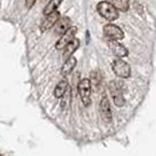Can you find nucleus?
Instances as JSON below:
<instances>
[{
	"label": "nucleus",
	"mask_w": 156,
	"mask_h": 156,
	"mask_svg": "<svg viewBox=\"0 0 156 156\" xmlns=\"http://www.w3.org/2000/svg\"><path fill=\"white\" fill-rule=\"evenodd\" d=\"M110 95L116 107H122L126 103L123 96V83L121 81H112L109 83Z\"/></svg>",
	"instance_id": "nucleus-1"
},
{
	"label": "nucleus",
	"mask_w": 156,
	"mask_h": 156,
	"mask_svg": "<svg viewBox=\"0 0 156 156\" xmlns=\"http://www.w3.org/2000/svg\"><path fill=\"white\" fill-rule=\"evenodd\" d=\"M98 12L100 13V16H103L105 19L114 21L119 18V11L114 7V5L108 1H101L98 4Z\"/></svg>",
	"instance_id": "nucleus-2"
},
{
	"label": "nucleus",
	"mask_w": 156,
	"mask_h": 156,
	"mask_svg": "<svg viewBox=\"0 0 156 156\" xmlns=\"http://www.w3.org/2000/svg\"><path fill=\"white\" fill-rule=\"evenodd\" d=\"M78 90L80 94V98L82 100V103L85 106H88L90 103V93H92V85L90 80L82 79L78 85Z\"/></svg>",
	"instance_id": "nucleus-3"
},
{
	"label": "nucleus",
	"mask_w": 156,
	"mask_h": 156,
	"mask_svg": "<svg viewBox=\"0 0 156 156\" xmlns=\"http://www.w3.org/2000/svg\"><path fill=\"white\" fill-rule=\"evenodd\" d=\"M112 67H113L114 73L119 78L127 79L130 76V66L123 60H121V59L114 60L113 63H112Z\"/></svg>",
	"instance_id": "nucleus-4"
},
{
	"label": "nucleus",
	"mask_w": 156,
	"mask_h": 156,
	"mask_svg": "<svg viewBox=\"0 0 156 156\" xmlns=\"http://www.w3.org/2000/svg\"><path fill=\"white\" fill-rule=\"evenodd\" d=\"M103 34L109 40H121L125 38L123 31L119 26L113 25V23H108L103 27Z\"/></svg>",
	"instance_id": "nucleus-5"
},
{
	"label": "nucleus",
	"mask_w": 156,
	"mask_h": 156,
	"mask_svg": "<svg viewBox=\"0 0 156 156\" xmlns=\"http://www.w3.org/2000/svg\"><path fill=\"white\" fill-rule=\"evenodd\" d=\"M76 32H78V28H76L75 26H70L69 28H68V30L60 37V39L58 40V42H56V45H55L56 49H63V48L67 46L72 40L75 39V34H76Z\"/></svg>",
	"instance_id": "nucleus-6"
},
{
	"label": "nucleus",
	"mask_w": 156,
	"mask_h": 156,
	"mask_svg": "<svg viewBox=\"0 0 156 156\" xmlns=\"http://www.w3.org/2000/svg\"><path fill=\"white\" fill-rule=\"evenodd\" d=\"M59 19H60V13H59L58 11H54V12H52V13L47 14L46 18H45V20L41 23L40 30H41L42 32L49 30L51 27H53V26H54Z\"/></svg>",
	"instance_id": "nucleus-7"
},
{
	"label": "nucleus",
	"mask_w": 156,
	"mask_h": 156,
	"mask_svg": "<svg viewBox=\"0 0 156 156\" xmlns=\"http://www.w3.org/2000/svg\"><path fill=\"white\" fill-rule=\"evenodd\" d=\"M108 44H109L110 52L116 58H123V56L128 55V49L122 44L117 42V40H110Z\"/></svg>",
	"instance_id": "nucleus-8"
},
{
	"label": "nucleus",
	"mask_w": 156,
	"mask_h": 156,
	"mask_svg": "<svg viewBox=\"0 0 156 156\" xmlns=\"http://www.w3.org/2000/svg\"><path fill=\"white\" fill-rule=\"evenodd\" d=\"M100 113H101V116L105 122L112 121V110H110L109 100L107 96H103L100 102Z\"/></svg>",
	"instance_id": "nucleus-9"
},
{
	"label": "nucleus",
	"mask_w": 156,
	"mask_h": 156,
	"mask_svg": "<svg viewBox=\"0 0 156 156\" xmlns=\"http://www.w3.org/2000/svg\"><path fill=\"white\" fill-rule=\"evenodd\" d=\"M70 27V19L68 16H63L60 18L56 23H55V34H59V35H62L65 32L67 31Z\"/></svg>",
	"instance_id": "nucleus-10"
},
{
	"label": "nucleus",
	"mask_w": 156,
	"mask_h": 156,
	"mask_svg": "<svg viewBox=\"0 0 156 156\" xmlns=\"http://www.w3.org/2000/svg\"><path fill=\"white\" fill-rule=\"evenodd\" d=\"M67 92H68V81H67L66 79H63V80H61V81L56 85V87H55L54 95H55V98L60 99V98H62Z\"/></svg>",
	"instance_id": "nucleus-11"
},
{
	"label": "nucleus",
	"mask_w": 156,
	"mask_h": 156,
	"mask_svg": "<svg viewBox=\"0 0 156 156\" xmlns=\"http://www.w3.org/2000/svg\"><path fill=\"white\" fill-rule=\"evenodd\" d=\"M79 46H80V41H79L78 39H73L72 41H70L69 44L67 45V46L65 47V53H63V58L67 60L68 58H70L72 55H73V53L76 51L79 48Z\"/></svg>",
	"instance_id": "nucleus-12"
},
{
	"label": "nucleus",
	"mask_w": 156,
	"mask_h": 156,
	"mask_svg": "<svg viewBox=\"0 0 156 156\" xmlns=\"http://www.w3.org/2000/svg\"><path fill=\"white\" fill-rule=\"evenodd\" d=\"M75 66H76V59H75L74 56L68 58V59L65 61V63L62 65L61 74H62V75H67V74H69L70 72H73V69L75 68Z\"/></svg>",
	"instance_id": "nucleus-13"
},
{
	"label": "nucleus",
	"mask_w": 156,
	"mask_h": 156,
	"mask_svg": "<svg viewBox=\"0 0 156 156\" xmlns=\"http://www.w3.org/2000/svg\"><path fill=\"white\" fill-rule=\"evenodd\" d=\"M62 2V0H49V2L47 4V6L44 8V14L47 16L52 12L56 11V8L60 6V4Z\"/></svg>",
	"instance_id": "nucleus-14"
},
{
	"label": "nucleus",
	"mask_w": 156,
	"mask_h": 156,
	"mask_svg": "<svg viewBox=\"0 0 156 156\" xmlns=\"http://www.w3.org/2000/svg\"><path fill=\"white\" fill-rule=\"evenodd\" d=\"M113 5L117 11L127 12L129 8V0H113Z\"/></svg>",
	"instance_id": "nucleus-15"
},
{
	"label": "nucleus",
	"mask_w": 156,
	"mask_h": 156,
	"mask_svg": "<svg viewBox=\"0 0 156 156\" xmlns=\"http://www.w3.org/2000/svg\"><path fill=\"white\" fill-rule=\"evenodd\" d=\"M34 2H35V0H26V6L28 8H31L34 5Z\"/></svg>",
	"instance_id": "nucleus-16"
}]
</instances>
